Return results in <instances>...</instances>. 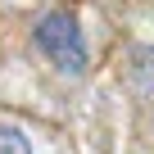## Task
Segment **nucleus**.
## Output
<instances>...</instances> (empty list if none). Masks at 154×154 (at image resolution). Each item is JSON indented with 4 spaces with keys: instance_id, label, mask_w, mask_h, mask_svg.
<instances>
[{
    "instance_id": "1",
    "label": "nucleus",
    "mask_w": 154,
    "mask_h": 154,
    "mask_svg": "<svg viewBox=\"0 0 154 154\" xmlns=\"http://www.w3.org/2000/svg\"><path fill=\"white\" fill-rule=\"evenodd\" d=\"M36 50L68 77H82L86 72V36L77 27V18L68 9H50L36 18Z\"/></svg>"
},
{
    "instance_id": "2",
    "label": "nucleus",
    "mask_w": 154,
    "mask_h": 154,
    "mask_svg": "<svg viewBox=\"0 0 154 154\" xmlns=\"http://www.w3.org/2000/svg\"><path fill=\"white\" fill-rule=\"evenodd\" d=\"M0 154H32V140L14 122H0Z\"/></svg>"
},
{
    "instance_id": "3",
    "label": "nucleus",
    "mask_w": 154,
    "mask_h": 154,
    "mask_svg": "<svg viewBox=\"0 0 154 154\" xmlns=\"http://www.w3.org/2000/svg\"><path fill=\"white\" fill-rule=\"evenodd\" d=\"M136 59H140V63H136V77H140V86L154 95V50H140Z\"/></svg>"
}]
</instances>
